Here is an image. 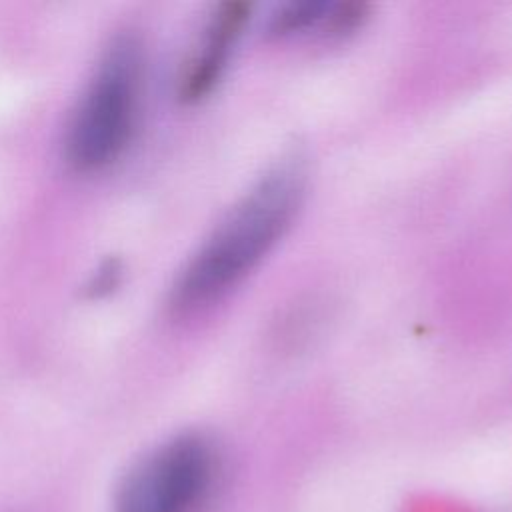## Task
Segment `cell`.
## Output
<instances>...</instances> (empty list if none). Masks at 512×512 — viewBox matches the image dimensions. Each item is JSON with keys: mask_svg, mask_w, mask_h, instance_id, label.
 <instances>
[{"mask_svg": "<svg viewBox=\"0 0 512 512\" xmlns=\"http://www.w3.org/2000/svg\"><path fill=\"white\" fill-rule=\"evenodd\" d=\"M306 190L300 164L268 170L182 268L170 292L176 314H196L234 290L290 230Z\"/></svg>", "mask_w": 512, "mask_h": 512, "instance_id": "obj_1", "label": "cell"}, {"mask_svg": "<svg viewBox=\"0 0 512 512\" xmlns=\"http://www.w3.org/2000/svg\"><path fill=\"white\" fill-rule=\"evenodd\" d=\"M138 86L140 46L134 36H120L100 60L70 122L66 156L72 166L94 170L118 156L134 126Z\"/></svg>", "mask_w": 512, "mask_h": 512, "instance_id": "obj_2", "label": "cell"}, {"mask_svg": "<svg viewBox=\"0 0 512 512\" xmlns=\"http://www.w3.org/2000/svg\"><path fill=\"white\" fill-rule=\"evenodd\" d=\"M214 472L212 444L196 434L178 436L132 468L120 486L116 512H194Z\"/></svg>", "mask_w": 512, "mask_h": 512, "instance_id": "obj_3", "label": "cell"}, {"mask_svg": "<svg viewBox=\"0 0 512 512\" xmlns=\"http://www.w3.org/2000/svg\"><path fill=\"white\" fill-rule=\"evenodd\" d=\"M250 16V2H226L214 12L206 28L204 42L182 78V98L196 100L212 90L222 76L232 48L242 36V30L250 22Z\"/></svg>", "mask_w": 512, "mask_h": 512, "instance_id": "obj_4", "label": "cell"}, {"mask_svg": "<svg viewBox=\"0 0 512 512\" xmlns=\"http://www.w3.org/2000/svg\"><path fill=\"white\" fill-rule=\"evenodd\" d=\"M366 20V6L360 2L300 0L278 6L270 16L268 34L278 40L324 36L342 38Z\"/></svg>", "mask_w": 512, "mask_h": 512, "instance_id": "obj_5", "label": "cell"}]
</instances>
